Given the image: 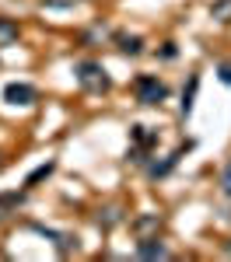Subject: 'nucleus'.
I'll use <instances>...</instances> for the list:
<instances>
[{"instance_id": "1", "label": "nucleus", "mask_w": 231, "mask_h": 262, "mask_svg": "<svg viewBox=\"0 0 231 262\" xmlns=\"http://www.w3.org/2000/svg\"><path fill=\"white\" fill-rule=\"evenodd\" d=\"M74 74H77V84H81L84 91H91V95H102V91L112 88V81L105 77V70L98 67V63H91V60L77 63V67H74Z\"/></svg>"}, {"instance_id": "15", "label": "nucleus", "mask_w": 231, "mask_h": 262, "mask_svg": "<svg viewBox=\"0 0 231 262\" xmlns=\"http://www.w3.org/2000/svg\"><path fill=\"white\" fill-rule=\"evenodd\" d=\"M221 189L231 196V161H228V168H224V175H221Z\"/></svg>"}, {"instance_id": "2", "label": "nucleus", "mask_w": 231, "mask_h": 262, "mask_svg": "<svg viewBox=\"0 0 231 262\" xmlns=\"http://www.w3.org/2000/svg\"><path fill=\"white\" fill-rule=\"evenodd\" d=\"M165 98H168V88L158 77H151V74L137 77V101L140 105H161Z\"/></svg>"}, {"instance_id": "5", "label": "nucleus", "mask_w": 231, "mask_h": 262, "mask_svg": "<svg viewBox=\"0 0 231 262\" xmlns=\"http://www.w3.org/2000/svg\"><path fill=\"white\" fill-rule=\"evenodd\" d=\"M137 259H168V248L158 238H140L137 245Z\"/></svg>"}, {"instance_id": "17", "label": "nucleus", "mask_w": 231, "mask_h": 262, "mask_svg": "<svg viewBox=\"0 0 231 262\" xmlns=\"http://www.w3.org/2000/svg\"><path fill=\"white\" fill-rule=\"evenodd\" d=\"M224 252H228V255H231V242H228V245H224Z\"/></svg>"}, {"instance_id": "6", "label": "nucleus", "mask_w": 231, "mask_h": 262, "mask_svg": "<svg viewBox=\"0 0 231 262\" xmlns=\"http://www.w3.org/2000/svg\"><path fill=\"white\" fill-rule=\"evenodd\" d=\"M186 150H193V140H189V143H182V147H179V150H175L172 158H165L161 164H151V179H161V175H168V171H172V168L179 164V158H182Z\"/></svg>"}, {"instance_id": "3", "label": "nucleus", "mask_w": 231, "mask_h": 262, "mask_svg": "<svg viewBox=\"0 0 231 262\" xmlns=\"http://www.w3.org/2000/svg\"><path fill=\"white\" fill-rule=\"evenodd\" d=\"M32 227H35V231H39L42 238H49V242L56 245V252H60V255H70V248H74V238H70V234H60V231H53V227H46V224H32Z\"/></svg>"}, {"instance_id": "11", "label": "nucleus", "mask_w": 231, "mask_h": 262, "mask_svg": "<svg viewBox=\"0 0 231 262\" xmlns=\"http://www.w3.org/2000/svg\"><path fill=\"white\" fill-rule=\"evenodd\" d=\"M18 203H21V196H18V192H4V196H0V221H7V217H11L7 210H14Z\"/></svg>"}, {"instance_id": "7", "label": "nucleus", "mask_w": 231, "mask_h": 262, "mask_svg": "<svg viewBox=\"0 0 231 262\" xmlns=\"http://www.w3.org/2000/svg\"><path fill=\"white\" fill-rule=\"evenodd\" d=\"M119 53H126V56L144 53V39L140 35H119Z\"/></svg>"}, {"instance_id": "13", "label": "nucleus", "mask_w": 231, "mask_h": 262, "mask_svg": "<svg viewBox=\"0 0 231 262\" xmlns=\"http://www.w3.org/2000/svg\"><path fill=\"white\" fill-rule=\"evenodd\" d=\"M133 227H137V234H147V231H158V227H161V221H158V213H151V217H140Z\"/></svg>"}, {"instance_id": "12", "label": "nucleus", "mask_w": 231, "mask_h": 262, "mask_svg": "<svg viewBox=\"0 0 231 262\" xmlns=\"http://www.w3.org/2000/svg\"><path fill=\"white\" fill-rule=\"evenodd\" d=\"M53 168H56V164H53V161L39 164V168H35V171H32V175H28V179H25V185H28V189H32V185H35V182H42V179H46V175H53Z\"/></svg>"}, {"instance_id": "16", "label": "nucleus", "mask_w": 231, "mask_h": 262, "mask_svg": "<svg viewBox=\"0 0 231 262\" xmlns=\"http://www.w3.org/2000/svg\"><path fill=\"white\" fill-rule=\"evenodd\" d=\"M221 81L231 84V63H221Z\"/></svg>"}, {"instance_id": "4", "label": "nucleus", "mask_w": 231, "mask_h": 262, "mask_svg": "<svg viewBox=\"0 0 231 262\" xmlns=\"http://www.w3.org/2000/svg\"><path fill=\"white\" fill-rule=\"evenodd\" d=\"M4 98L11 101V105H32L35 101V88H28V84H7Z\"/></svg>"}, {"instance_id": "14", "label": "nucleus", "mask_w": 231, "mask_h": 262, "mask_svg": "<svg viewBox=\"0 0 231 262\" xmlns=\"http://www.w3.org/2000/svg\"><path fill=\"white\" fill-rule=\"evenodd\" d=\"M210 14L217 21H231V0H217V4L210 7Z\"/></svg>"}, {"instance_id": "10", "label": "nucleus", "mask_w": 231, "mask_h": 262, "mask_svg": "<svg viewBox=\"0 0 231 262\" xmlns=\"http://www.w3.org/2000/svg\"><path fill=\"white\" fill-rule=\"evenodd\" d=\"M119 221H123V213H119V206H105L102 213H98V224H102V227H116Z\"/></svg>"}, {"instance_id": "8", "label": "nucleus", "mask_w": 231, "mask_h": 262, "mask_svg": "<svg viewBox=\"0 0 231 262\" xmlns=\"http://www.w3.org/2000/svg\"><path fill=\"white\" fill-rule=\"evenodd\" d=\"M196 88H200V77L193 74V77H189V84H186V91H182V116H189V112H193V98H196Z\"/></svg>"}, {"instance_id": "9", "label": "nucleus", "mask_w": 231, "mask_h": 262, "mask_svg": "<svg viewBox=\"0 0 231 262\" xmlns=\"http://www.w3.org/2000/svg\"><path fill=\"white\" fill-rule=\"evenodd\" d=\"M18 39V25L7 18H0V46H11V42Z\"/></svg>"}]
</instances>
